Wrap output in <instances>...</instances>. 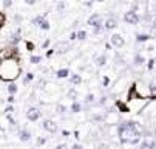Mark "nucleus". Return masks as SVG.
<instances>
[{
    "label": "nucleus",
    "mask_w": 156,
    "mask_h": 149,
    "mask_svg": "<svg viewBox=\"0 0 156 149\" xmlns=\"http://www.w3.org/2000/svg\"><path fill=\"white\" fill-rule=\"evenodd\" d=\"M118 137L122 144H139L142 138V129L138 121H124L118 126Z\"/></svg>",
    "instance_id": "f257e3e1"
},
{
    "label": "nucleus",
    "mask_w": 156,
    "mask_h": 149,
    "mask_svg": "<svg viewBox=\"0 0 156 149\" xmlns=\"http://www.w3.org/2000/svg\"><path fill=\"white\" fill-rule=\"evenodd\" d=\"M22 73V69L19 65V56H11V58H5L2 65H0V79L12 82L14 79H17Z\"/></svg>",
    "instance_id": "f03ea898"
},
{
    "label": "nucleus",
    "mask_w": 156,
    "mask_h": 149,
    "mask_svg": "<svg viewBox=\"0 0 156 149\" xmlns=\"http://www.w3.org/2000/svg\"><path fill=\"white\" fill-rule=\"evenodd\" d=\"M87 24L93 28L94 34H101L104 31V22H102V17L99 14H91V17L87 20Z\"/></svg>",
    "instance_id": "7ed1b4c3"
},
{
    "label": "nucleus",
    "mask_w": 156,
    "mask_h": 149,
    "mask_svg": "<svg viewBox=\"0 0 156 149\" xmlns=\"http://www.w3.org/2000/svg\"><path fill=\"white\" fill-rule=\"evenodd\" d=\"M124 22L128 24V25H138L141 22V17L136 11H133V9H128L125 14H124Z\"/></svg>",
    "instance_id": "20e7f679"
},
{
    "label": "nucleus",
    "mask_w": 156,
    "mask_h": 149,
    "mask_svg": "<svg viewBox=\"0 0 156 149\" xmlns=\"http://www.w3.org/2000/svg\"><path fill=\"white\" fill-rule=\"evenodd\" d=\"M71 48V45H70V42H66V40H62V42H57V44L54 45V53L56 54H65L66 51H68Z\"/></svg>",
    "instance_id": "39448f33"
},
{
    "label": "nucleus",
    "mask_w": 156,
    "mask_h": 149,
    "mask_svg": "<svg viewBox=\"0 0 156 149\" xmlns=\"http://www.w3.org/2000/svg\"><path fill=\"white\" fill-rule=\"evenodd\" d=\"M110 44L113 45L115 48H122L124 45H125V39L121 36V34H111L110 36Z\"/></svg>",
    "instance_id": "423d86ee"
},
{
    "label": "nucleus",
    "mask_w": 156,
    "mask_h": 149,
    "mask_svg": "<svg viewBox=\"0 0 156 149\" xmlns=\"http://www.w3.org/2000/svg\"><path fill=\"white\" fill-rule=\"evenodd\" d=\"M42 129L50 132V134H56L57 132V123L53 121V120H43L42 121Z\"/></svg>",
    "instance_id": "0eeeda50"
},
{
    "label": "nucleus",
    "mask_w": 156,
    "mask_h": 149,
    "mask_svg": "<svg viewBox=\"0 0 156 149\" xmlns=\"http://www.w3.org/2000/svg\"><path fill=\"white\" fill-rule=\"evenodd\" d=\"M34 24H36L40 30H43V31H48V30H50V22L45 19V16H37V17L34 19Z\"/></svg>",
    "instance_id": "6e6552de"
},
{
    "label": "nucleus",
    "mask_w": 156,
    "mask_h": 149,
    "mask_svg": "<svg viewBox=\"0 0 156 149\" xmlns=\"http://www.w3.org/2000/svg\"><path fill=\"white\" fill-rule=\"evenodd\" d=\"M40 117H42V112H40L37 107H30L28 112H27V118H28L30 121H39Z\"/></svg>",
    "instance_id": "1a4fd4ad"
},
{
    "label": "nucleus",
    "mask_w": 156,
    "mask_h": 149,
    "mask_svg": "<svg viewBox=\"0 0 156 149\" xmlns=\"http://www.w3.org/2000/svg\"><path fill=\"white\" fill-rule=\"evenodd\" d=\"M118 27V19L116 17H107L105 19V22H104V30H107V31H113L115 28Z\"/></svg>",
    "instance_id": "9d476101"
},
{
    "label": "nucleus",
    "mask_w": 156,
    "mask_h": 149,
    "mask_svg": "<svg viewBox=\"0 0 156 149\" xmlns=\"http://www.w3.org/2000/svg\"><path fill=\"white\" fill-rule=\"evenodd\" d=\"M145 64V58L141 54V53H136L135 54V58H133V67L135 69H139V67H142Z\"/></svg>",
    "instance_id": "9b49d317"
},
{
    "label": "nucleus",
    "mask_w": 156,
    "mask_h": 149,
    "mask_svg": "<svg viewBox=\"0 0 156 149\" xmlns=\"http://www.w3.org/2000/svg\"><path fill=\"white\" fill-rule=\"evenodd\" d=\"M17 137H19V140H20V141L27 143V141H30V140H31V132H30L28 129H20V131H19V134H17Z\"/></svg>",
    "instance_id": "f8f14e48"
},
{
    "label": "nucleus",
    "mask_w": 156,
    "mask_h": 149,
    "mask_svg": "<svg viewBox=\"0 0 156 149\" xmlns=\"http://www.w3.org/2000/svg\"><path fill=\"white\" fill-rule=\"evenodd\" d=\"M138 149H156V141L154 140H144V141H141Z\"/></svg>",
    "instance_id": "ddd939ff"
},
{
    "label": "nucleus",
    "mask_w": 156,
    "mask_h": 149,
    "mask_svg": "<svg viewBox=\"0 0 156 149\" xmlns=\"http://www.w3.org/2000/svg\"><path fill=\"white\" fill-rule=\"evenodd\" d=\"M93 62H94L96 67H104L105 64H107V56L105 54H96L94 59H93Z\"/></svg>",
    "instance_id": "4468645a"
},
{
    "label": "nucleus",
    "mask_w": 156,
    "mask_h": 149,
    "mask_svg": "<svg viewBox=\"0 0 156 149\" xmlns=\"http://www.w3.org/2000/svg\"><path fill=\"white\" fill-rule=\"evenodd\" d=\"M70 70L68 69H59L57 72H56V76L59 78V79H65V78H70Z\"/></svg>",
    "instance_id": "2eb2a0df"
},
{
    "label": "nucleus",
    "mask_w": 156,
    "mask_h": 149,
    "mask_svg": "<svg viewBox=\"0 0 156 149\" xmlns=\"http://www.w3.org/2000/svg\"><path fill=\"white\" fill-rule=\"evenodd\" d=\"M70 82L73 84V86H79V84L82 82V76L77 75V73H71L70 75Z\"/></svg>",
    "instance_id": "dca6fc26"
},
{
    "label": "nucleus",
    "mask_w": 156,
    "mask_h": 149,
    "mask_svg": "<svg viewBox=\"0 0 156 149\" xmlns=\"http://www.w3.org/2000/svg\"><path fill=\"white\" fill-rule=\"evenodd\" d=\"M77 96H79V92H77L74 87H71L68 92H66V98L71 99V101H77Z\"/></svg>",
    "instance_id": "f3484780"
},
{
    "label": "nucleus",
    "mask_w": 156,
    "mask_h": 149,
    "mask_svg": "<svg viewBox=\"0 0 156 149\" xmlns=\"http://www.w3.org/2000/svg\"><path fill=\"white\" fill-rule=\"evenodd\" d=\"M6 90H8V93H9V95H16V93H17V90H19V87H17V84H14V81H12V82H9V84H8Z\"/></svg>",
    "instance_id": "a211bd4d"
},
{
    "label": "nucleus",
    "mask_w": 156,
    "mask_h": 149,
    "mask_svg": "<svg viewBox=\"0 0 156 149\" xmlns=\"http://www.w3.org/2000/svg\"><path fill=\"white\" fill-rule=\"evenodd\" d=\"M150 39H151L150 34H141V33L136 34V42H141V44H142V42H148Z\"/></svg>",
    "instance_id": "6ab92c4d"
},
{
    "label": "nucleus",
    "mask_w": 156,
    "mask_h": 149,
    "mask_svg": "<svg viewBox=\"0 0 156 149\" xmlns=\"http://www.w3.org/2000/svg\"><path fill=\"white\" fill-rule=\"evenodd\" d=\"M82 110V104L79 102V101H73V104H71V112L73 114H79Z\"/></svg>",
    "instance_id": "aec40b11"
},
{
    "label": "nucleus",
    "mask_w": 156,
    "mask_h": 149,
    "mask_svg": "<svg viewBox=\"0 0 156 149\" xmlns=\"http://www.w3.org/2000/svg\"><path fill=\"white\" fill-rule=\"evenodd\" d=\"M19 40H20V28L11 36V44L12 45H16V44H19Z\"/></svg>",
    "instance_id": "412c9836"
},
{
    "label": "nucleus",
    "mask_w": 156,
    "mask_h": 149,
    "mask_svg": "<svg viewBox=\"0 0 156 149\" xmlns=\"http://www.w3.org/2000/svg\"><path fill=\"white\" fill-rule=\"evenodd\" d=\"M34 79V73H31V72H28L27 75H25V79H23V84H25V86H28V84L31 82Z\"/></svg>",
    "instance_id": "4be33fe9"
},
{
    "label": "nucleus",
    "mask_w": 156,
    "mask_h": 149,
    "mask_svg": "<svg viewBox=\"0 0 156 149\" xmlns=\"http://www.w3.org/2000/svg\"><path fill=\"white\" fill-rule=\"evenodd\" d=\"M56 112H57L59 115H63V114L66 112V106H63V104H57V106H56Z\"/></svg>",
    "instance_id": "5701e85b"
},
{
    "label": "nucleus",
    "mask_w": 156,
    "mask_h": 149,
    "mask_svg": "<svg viewBox=\"0 0 156 149\" xmlns=\"http://www.w3.org/2000/svg\"><path fill=\"white\" fill-rule=\"evenodd\" d=\"M76 34H77V39H79V40H85V39H87V31H83V30L76 31Z\"/></svg>",
    "instance_id": "b1692460"
},
{
    "label": "nucleus",
    "mask_w": 156,
    "mask_h": 149,
    "mask_svg": "<svg viewBox=\"0 0 156 149\" xmlns=\"http://www.w3.org/2000/svg\"><path fill=\"white\" fill-rule=\"evenodd\" d=\"M85 102H87V104H93V102H94V95H93V93H88V95L85 96Z\"/></svg>",
    "instance_id": "393cba45"
},
{
    "label": "nucleus",
    "mask_w": 156,
    "mask_h": 149,
    "mask_svg": "<svg viewBox=\"0 0 156 149\" xmlns=\"http://www.w3.org/2000/svg\"><path fill=\"white\" fill-rule=\"evenodd\" d=\"M5 22H6V16H5V13H0V30L3 28Z\"/></svg>",
    "instance_id": "a878e982"
},
{
    "label": "nucleus",
    "mask_w": 156,
    "mask_h": 149,
    "mask_svg": "<svg viewBox=\"0 0 156 149\" xmlns=\"http://www.w3.org/2000/svg\"><path fill=\"white\" fill-rule=\"evenodd\" d=\"M30 62L31 64H39V62H42V56H31L30 58Z\"/></svg>",
    "instance_id": "bb28decb"
},
{
    "label": "nucleus",
    "mask_w": 156,
    "mask_h": 149,
    "mask_svg": "<svg viewBox=\"0 0 156 149\" xmlns=\"http://www.w3.org/2000/svg\"><path fill=\"white\" fill-rule=\"evenodd\" d=\"M45 143H47V138H45V137H39V138L36 140V144H37V146H43Z\"/></svg>",
    "instance_id": "cd10ccee"
},
{
    "label": "nucleus",
    "mask_w": 156,
    "mask_h": 149,
    "mask_svg": "<svg viewBox=\"0 0 156 149\" xmlns=\"http://www.w3.org/2000/svg\"><path fill=\"white\" fill-rule=\"evenodd\" d=\"M91 120H93V121H104V115H101V114H94V115L91 117Z\"/></svg>",
    "instance_id": "c85d7f7f"
},
{
    "label": "nucleus",
    "mask_w": 156,
    "mask_h": 149,
    "mask_svg": "<svg viewBox=\"0 0 156 149\" xmlns=\"http://www.w3.org/2000/svg\"><path fill=\"white\" fill-rule=\"evenodd\" d=\"M150 27H151V30L153 31H156V14L151 17V20H150Z\"/></svg>",
    "instance_id": "c756f323"
},
{
    "label": "nucleus",
    "mask_w": 156,
    "mask_h": 149,
    "mask_svg": "<svg viewBox=\"0 0 156 149\" xmlns=\"http://www.w3.org/2000/svg\"><path fill=\"white\" fill-rule=\"evenodd\" d=\"M2 3H3V8H5V9H8V8H11V6H12V0H3Z\"/></svg>",
    "instance_id": "7c9ffc66"
},
{
    "label": "nucleus",
    "mask_w": 156,
    "mask_h": 149,
    "mask_svg": "<svg viewBox=\"0 0 156 149\" xmlns=\"http://www.w3.org/2000/svg\"><path fill=\"white\" fill-rule=\"evenodd\" d=\"M63 9H65V2H59L57 3V11L59 13H63Z\"/></svg>",
    "instance_id": "2f4dec72"
},
{
    "label": "nucleus",
    "mask_w": 156,
    "mask_h": 149,
    "mask_svg": "<svg viewBox=\"0 0 156 149\" xmlns=\"http://www.w3.org/2000/svg\"><path fill=\"white\" fill-rule=\"evenodd\" d=\"M150 93H151V96H156V84L150 86Z\"/></svg>",
    "instance_id": "473e14b6"
},
{
    "label": "nucleus",
    "mask_w": 156,
    "mask_h": 149,
    "mask_svg": "<svg viewBox=\"0 0 156 149\" xmlns=\"http://www.w3.org/2000/svg\"><path fill=\"white\" fill-rule=\"evenodd\" d=\"M102 84H104V87H107L108 84H110V78H108V76H104V78H102Z\"/></svg>",
    "instance_id": "72a5a7b5"
},
{
    "label": "nucleus",
    "mask_w": 156,
    "mask_h": 149,
    "mask_svg": "<svg viewBox=\"0 0 156 149\" xmlns=\"http://www.w3.org/2000/svg\"><path fill=\"white\" fill-rule=\"evenodd\" d=\"M54 149H70V147L66 146V143H60V144H57Z\"/></svg>",
    "instance_id": "f704fd0d"
},
{
    "label": "nucleus",
    "mask_w": 156,
    "mask_h": 149,
    "mask_svg": "<svg viewBox=\"0 0 156 149\" xmlns=\"http://www.w3.org/2000/svg\"><path fill=\"white\" fill-rule=\"evenodd\" d=\"M50 44H51V40H50V39H47V40L42 44V48H48V47H50Z\"/></svg>",
    "instance_id": "c9c22d12"
},
{
    "label": "nucleus",
    "mask_w": 156,
    "mask_h": 149,
    "mask_svg": "<svg viewBox=\"0 0 156 149\" xmlns=\"http://www.w3.org/2000/svg\"><path fill=\"white\" fill-rule=\"evenodd\" d=\"M27 48H28V51H33L34 50V44L33 42H27Z\"/></svg>",
    "instance_id": "e433bc0d"
},
{
    "label": "nucleus",
    "mask_w": 156,
    "mask_h": 149,
    "mask_svg": "<svg viewBox=\"0 0 156 149\" xmlns=\"http://www.w3.org/2000/svg\"><path fill=\"white\" fill-rule=\"evenodd\" d=\"M154 62H156L154 59H150V61H148V70H153V67H154Z\"/></svg>",
    "instance_id": "4c0bfd02"
},
{
    "label": "nucleus",
    "mask_w": 156,
    "mask_h": 149,
    "mask_svg": "<svg viewBox=\"0 0 156 149\" xmlns=\"http://www.w3.org/2000/svg\"><path fill=\"white\" fill-rule=\"evenodd\" d=\"M62 135H63V137H66V138H68V137L71 135V132H70V131H66V129H65V131H62Z\"/></svg>",
    "instance_id": "58836bf2"
},
{
    "label": "nucleus",
    "mask_w": 156,
    "mask_h": 149,
    "mask_svg": "<svg viewBox=\"0 0 156 149\" xmlns=\"http://www.w3.org/2000/svg\"><path fill=\"white\" fill-rule=\"evenodd\" d=\"M70 149H82V144H79V143H74Z\"/></svg>",
    "instance_id": "ea45409f"
},
{
    "label": "nucleus",
    "mask_w": 156,
    "mask_h": 149,
    "mask_svg": "<svg viewBox=\"0 0 156 149\" xmlns=\"http://www.w3.org/2000/svg\"><path fill=\"white\" fill-rule=\"evenodd\" d=\"M14 20L20 24V22H22V16H20V14H16V16H14Z\"/></svg>",
    "instance_id": "a19ab883"
},
{
    "label": "nucleus",
    "mask_w": 156,
    "mask_h": 149,
    "mask_svg": "<svg viewBox=\"0 0 156 149\" xmlns=\"http://www.w3.org/2000/svg\"><path fill=\"white\" fill-rule=\"evenodd\" d=\"M43 86H45V81H39V84H37V89H43Z\"/></svg>",
    "instance_id": "79ce46f5"
},
{
    "label": "nucleus",
    "mask_w": 156,
    "mask_h": 149,
    "mask_svg": "<svg viewBox=\"0 0 156 149\" xmlns=\"http://www.w3.org/2000/svg\"><path fill=\"white\" fill-rule=\"evenodd\" d=\"M76 39H77V34H76V31H74V33L70 34V40H76Z\"/></svg>",
    "instance_id": "37998d69"
},
{
    "label": "nucleus",
    "mask_w": 156,
    "mask_h": 149,
    "mask_svg": "<svg viewBox=\"0 0 156 149\" xmlns=\"http://www.w3.org/2000/svg\"><path fill=\"white\" fill-rule=\"evenodd\" d=\"M36 2H37V0H25V3H27V5H34Z\"/></svg>",
    "instance_id": "c03bdc74"
},
{
    "label": "nucleus",
    "mask_w": 156,
    "mask_h": 149,
    "mask_svg": "<svg viewBox=\"0 0 156 149\" xmlns=\"http://www.w3.org/2000/svg\"><path fill=\"white\" fill-rule=\"evenodd\" d=\"M8 102H11V104L14 102V95H9V96H8Z\"/></svg>",
    "instance_id": "a18cd8bd"
},
{
    "label": "nucleus",
    "mask_w": 156,
    "mask_h": 149,
    "mask_svg": "<svg viewBox=\"0 0 156 149\" xmlns=\"http://www.w3.org/2000/svg\"><path fill=\"white\" fill-rule=\"evenodd\" d=\"M12 110H14V107H12V106H9V107H8V109H6V112H8V114H11V112H12Z\"/></svg>",
    "instance_id": "49530a36"
},
{
    "label": "nucleus",
    "mask_w": 156,
    "mask_h": 149,
    "mask_svg": "<svg viewBox=\"0 0 156 149\" xmlns=\"http://www.w3.org/2000/svg\"><path fill=\"white\" fill-rule=\"evenodd\" d=\"M53 53H54V50H48V51H47V56H48V58H50V56H51V54H53Z\"/></svg>",
    "instance_id": "de8ad7c7"
},
{
    "label": "nucleus",
    "mask_w": 156,
    "mask_h": 149,
    "mask_svg": "<svg viewBox=\"0 0 156 149\" xmlns=\"http://www.w3.org/2000/svg\"><path fill=\"white\" fill-rule=\"evenodd\" d=\"M145 50H147V51H153V47H151V45H148V47H147Z\"/></svg>",
    "instance_id": "09e8293b"
},
{
    "label": "nucleus",
    "mask_w": 156,
    "mask_h": 149,
    "mask_svg": "<svg viewBox=\"0 0 156 149\" xmlns=\"http://www.w3.org/2000/svg\"><path fill=\"white\" fill-rule=\"evenodd\" d=\"M94 2H98V3H102V2H105V0H94Z\"/></svg>",
    "instance_id": "8fccbe9b"
},
{
    "label": "nucleus",
    "mask_w": 156,
    "mask_h": 149,
    "mask_svg": "<svg viewBox=\"0 0 156 149\" xmlns=\"http://www.w3.org/2000/svg\"><path fill=\"white\" fill-rule=\"evenodd\" d=\"M154 135H156V129H154Z\"/></svg>",
    "instance_id": "3c124183"
}]
</instances>
